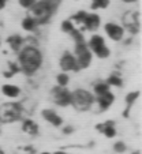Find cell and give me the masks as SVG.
Returning a JSON list of instances; mask_svg holds the SVG:
<instances>
[{
    "instance_id": "6da1fadb",
    "label": "cell",
    "mask_w": 142,
    "mask_h": 154,
    "mask_svg": "<svg viewBox=\"0 0 142 154\" xmlns=\"http://www.w3.org/2000/svg\"><path fill=\"white\" fill-rule=\"evenodd\" d=\"M43 63V53L36 47H25L19 51V68L23 74L33 75Z\"/></svg>"
},
{
    "instance_id": "7a4b0ae2",
    "label": "cell",
    "mask_w": 142,
    "mask_h": 154,
    "mask_svg": "<svg viewBox=\"0 0 142 154\" xmlns=\"http://www.w3.org/2000/svg\"><path fill=\"white\" fill-rule=\"evenodd\" d=\"M62 0H38L30 8V17L36 20L37 25H45L53 15V12L60 6Z\"/></svg>"
},
{
    "instance_id": "3957f363",
    "label": "cell",
    "mask_w": 142,
    "mask_h": 154,
    "mask_svg": "<svg viewBox=\"0 0 142 154\" xmlns=\"http://www.w3.org/2000/svg\"><path fill=\"white\" fill-rule=\"evenodd\" d=\"M22 105L19 102H6L0 105V123H14L22 117Z\"/></svg>"
},
{
    "instance_id": "277c9868",
    "label": "cell",
    "mask_w": 142,
    "mask_h": 154,
    "mask_svg": "<svg viewBox=\"0 0 142 154\" xmlns=\"http://www.w3.org/2000/svg\"><path fill=\"white\" fill-rule=\"evenodd\" d=\"M93 102H94V97L87 90L77 89L75 91L71 93V104L70 105H73L77 111H79V112L87 111V109L92 106Z\"/></svg>"
},
{
    "instance_id": "5b68a950",
    "label": "cell",
    "mask_w": 142,
    "mask_h": 154,
    "mask_svg": "<svg viewBox=\"0 0 142 154\" xmlns=\"http://www.w3.org/2000/svg\"><path fill=\"white\" fill-rule=\"evenodd\" d=\"M77 60V66L78 68H87L92 63V52H90L89 47L85 41L81 42H75V55H74Z\"/></svg>"
},
{
    "instance_id": "8992f818",
    "label": "cell",
    "mask_w": 142,
    "mask_h": 154,
    "mask_svg": "<svg viewBox=\"0 0 142 154\" xmlns=\"http://www.w3.org/2000/svg\"><path fill=\"white\" fill-rule=\"evenodd\" d=\"M87 47H89L90 52H93L94 55L97 56V57H100V59L108 57V56H109V53H111L109 48L105 45L104 37H101V35H99V34H94V35H92V37H90L89 45H87Z\"/></svg>"
},
{
    "instance_id": "52a82bcc",
    "label": "cell",
    "mask_w": 142,
    "mask_h": 154,
    "mask_svg": "<svg viewBox=\"0 0 142 154\" xmlns=\"http://www.w3.org/2000/svg\"><path fill=\"white\" fill-rule=\"evenodd\" d=\"M123 23L125 27L128 30L131 34H138L139 29H141V23H139V12L138 11H127L123 17Z\"/></svg>"
},
{
    "instance_id": "ba28073f",
    "label": "cell",
    "mask_w": 142,
    "mask_h": 154,
    "mask_svg": "<svg viewBox=\"0 0 142 154\" xmlns=\"http://www.w3.org/2000/svg\"><path fill=\"white\" fill-rule=\"evenodd\" d=\"M52 98L59 106H68L71 104V91H68L66 87L56 86L52 89Z\"/></svg>"
},
{
    "instance_id": "9c48e42d",
    "label": "cell",
    "mask_w": 142,
    "mask_h": 154,
    "mask_svg": "<svg viewBox=\"0 0 142 154\" xmlns=\"http://www.w3.org/2000/svg\"><path fill=\"white\" fill-rule=\"evenodd\" d=\"M60 68L64 71V72L79 70L78 66H77V60H75L73 53H70V52L63 53V56H62V59H60Z\"/></svg>"
},
{
    "instance_id": "30bf717a",
    "label": "cell",
    "mask_w": 142,
    "mask_h": 154,
    "mask_svg": "<svg viewBox=\"0 0 142 154\" xmlns=\"http://www.w3.org/2000/svg\"><path fill=\"white\" fill-rule=\"evenodd\" d=\"M105 33L108 34V37L113 41H120L123 38V33H125V29L122 26L116 23H112V22H108L105 25Z\"/></svg>"
},
{
    "instance_id": "8fae6325",
    "label": "cell",
    "mask_w": 142,
    "mask_h": 154,
    "mask_svg": "<svg viewBox=\"0 0 142 154\" xmlns=\"http://www.w3.org/2000/svg\"><path fill=\"white\" fill-rule=\"evenodd\" d=\"M41 115H43V117L49 123V124L55 125V127H59V125L63 124V119H62L55 111H52V109H44V111L41 112Z\"/></svg>"
},
{
    "instance_id": "7c38bea8",
    "label": "cell",
    "mask_w": 142,
    "mask_h": 154,
    "mask_svg": "<svg viewBox=\"0 0 142 154\" xmlns=\"http://www.w3.org/2000/svg\"><path fill=\"white\" fill-rule=\"evenodd\" d=\"M100 22H101V19H100V17L97 14H86L82 23L85 25V27L87 30L94 32V30H97L100 27Z\"/></svg>"
},
{
    "instance_id": "4fadbf2b",
    "label": "cell",
    "mask_w": 142,
    "mask_h": 154,
    "mask_svg": "<svg viewBox=\"0 0 142 154\" xmlns=\"http://www.w3.org/2000/svg\"><path fill=\"white\" fill-rule=\"evenodd\" d=\"M113 101H115V96L111 91H107L104 94L97 96V102H99V106L101 111H107L108 108L113 104Z\"/></svg>"
},
{
    "instance_id": "5bb4252c",
    "label": "cell",
    "mask_w": 142,
    "mask_h": 154,
    "mask_svg": "<svg viewBox=\"0 0 142 154\" xmlns=\"http://www.w3.org/2000/svg\"><path fill=\"white\" fill-rule=\"evenodd\" d=\"M96 128H97L99 131H101V132H103V134H104L107 138H113V137H116L115 123H113L112 120H108V122L104 123V124H97Z\"/></svg>"
},
{
    "instance_id": "9a60e30c",
    "label": "cell",
    "mask_w": 142,
    "mask_h": 154,
    "mask_svg": "<svg viewBox=\"0 0 142 154\" xmlns=\"http://www.w3.org/2000/svg\"><path fill=\"white\" fill-rule=\"evenodd\" d=\"M2 93L8 98H17L21 94V89L17 85H11V83H6L2 86Z\"/></svg>"
},
{
    "instance_id": "2e32d148",
    "label": "cell",
    "mask_w": 142,
    "mask_h": 154,
    "mask_svg": "<svg viewBox=\"0 0 142 154\" xmlns=\"http://www.w3.org/2000/svg\"><path fill=\"white\" fill-rule=\"evenodd\" d=\"M7 44L10 45V48H11L12 51L19 52V51L22 49V45H23V38L21 37L19 34H12L7 38Z\"/></svg>"
},
{
    "instance_id": "e0dca14e",
    "label": "cell",
    "mask_w": 142,
    "mask_h": 154,
    "mask_svg": "<svg viewBox=\"0 0 142 154\" xmlns=\"http://www.w3.org/2000/svg\"><path fill=\"white\" fill-rule=\"evenodd\" d=\"M22 130L25 131V132H27V134H30V135H37L38 134V125L36 124L33 120H29V119L23 120Z\"/></svg>"
},
{
    "instance_id": "ac0fdd59",
    "label": "cell",
    "mask_w": 142,
    "mask_h": 154,
    "mask_svg": "<svg viewBox=\"0 0 142 154\" xmlns=\"http://www.w3.org/2000/svg\"><path fill=\"white\" fill-rule=\"evenodd\" d=\"M139 97V91H131V93H128L127 96H126V104H127V106H126V112H125V117L128 116V112H130V108L133 106V104L138 100Z\"/></svg>"
},
{
    "instance_id": "d6986e66",
    "label": "cell",
    "mask_w": 142,
    "mask_h": 154,
    "mask_svg": "<svg viewBox=\"0 0 142 154\" xmlns=\"http://www.w3.org/2000/svg\"><path fill=\"white\" fill-rule=\"evenodd\" d=\"M36 27H37V23L32 17H26L22 20V29L25 32H34Z\"/></svg>"
},
{
    "instance_id": "ffe728a7",
    "label": "cell",
    "mask_w": 142,
    "mask_h": 154,
    "mask_svg": "<svg viewBox=\"0 0 142 154\" xmlns=\"http://www.w3.org/2000/svg\"><path fill=\"white\" fill-rule=\"evenodd\" d=\"M107 91H109V85L107 82H99V83L94 85V93H96V96L104 94Z\"/></svg>"
},
{
    "instance_id": "44dd1931",
    "label": "cell",
    "mask_w": 142,
    "mask_h": 154,
    "mask_svg": "<svg viewBox=\"0 0 142 154\" xmlns=\"http://www.w3.org/2000/svg\"><path fill=\"white\" fill-rule=\"evenodd\" d=\"M109 6V0H92V10H103Z\"/></svg>"
},
{
    "instance_id": "7402d4cb",
    "label": "cell",
    "mask_w": 142,
    "mask_h": 154,
    "mask_svg": "<svg viewBox=\"0 0 142 154\" xmlns=\"http://www.w3.org/2000/svg\"><path fill=\"white\" fill-rule=\"evenodd\" d=\"M56 81H58V86L60 87H66L67 85H68V75H67V72H62L59 74L58 76H56Z\"/></svg>"
},
{
    "instance_id": "603a6c76",
    "label": "cell",
    "mask_w": 142,
    "mask_h": 154,
    "mask_svg": "<svg viewBox=\"0 0 142 154\" xmlns=\"http://www.w3.org/2000/svg\"><path fill=\"white\" fill-rule=\"evenodd\" d=\"M107 83L109 85V86H116V87H120L123 85L122 82V78L118 75H111L109 78L107 79Z\"/></svg>"
},
{
    "instance_id": "cb8c5ba5",
    "label": "cell",
    "mask_w": 142,
    "mask_h": 154,
    "mask_svg": "<svg viewBox=\"0 0 142 154\" xmlns=\"http://www.w3.org/2000/svg\"><path fill=\"white\" fill-rule=\"evenodd\" d=\"M8 68H10L8 72H4V76H7V78H10V76H12L14 74L21 71L19 64H17V63H8Z\"/></svg>"
},
{
    "instance_id": "d4e9b609",
    "label": "cell",
    "mask_w": 142,
    "mask_h": 154,
    "mask_svg": "<svg viewBox=\"0 0 142 154\" xmlns=\"http://www.w3.org/2000/svg\"><path fill=\"white\" fill-rule=\"evenodd\" d=\"M62 30L64 33H71L74 30V23L73 20H63L62 22Z\"/></svg>"
},
{
    "instance_id": "484cf974",
    "label": "cell",
    "mask_w": 142,
    "mask_h": 154,
    "mask_svg": "<svg viewBox=\"0 0 142 154\" xmlns=\"http://www.w3.org/2000/svg\"><path fill=\"white\" fill-rule=\"evenodd\" d=\"M86 14H87V12H85V11H78L75 15H73V18H71V19H73L75 23H82V22H84V19H85V17H86Z\"/></svg>"
},
{
    "instance_id": "4316f807",
    "label": "cell",
    "mask_w": 142,
    "mask_h": 154,
    "mask_svg": "<svg viewBox=\"0 0 142 154\" xmlns=\"http://www.w3.org/2000/svg\"><path fill=\"white\" fill-rule=\"evenodd\" d=\"M113 150H115L116 153H119V154L125 153V151L127 150V147H126V143H123V142H116L115 145H113Z\"/></svg>"
},
{
    "instance_id": "83f0119b",
    "label": "cell",
    "mask_w": 142,
    "mask_h": 154,
    "mask_svg": "<svg viewBox=\"0 0 142 154\" xmlns=\"http://www.w3.org/2000/svg\"><path fill=\"white\" fill-rule=\"evenodd\" d=\"M71 35H73V38H74V41H75V42H81V41H85V38H84V35H82V33L78 32V30H75V29L71 32Z\"/></svg>"
},
{
    "instance_id": "f1b7e54d",
    "label": "cell",
    "mask_w": 142,
    "mask_h": 154,
    "mask_svg": "<svg viewBox=\"0 0 142 154\" xmlns=\"http://www.w3.org/2000/svg\"><path fill=\"white\" fill-rule=\"evenodd\" d=\"M18 2H19V4L23 7V8H29L30 10L37 0H18Z\"/></svg>"
},
{
    "instance_id": "f546056e",
    "label": "cell",
    "mask_w": 142,
    "mask_h": 154,
    "mask_svg": "<svg viewBox=\"0 0 142 154\" xmlns=\"http://www.w3.org/2000/svg\"><path fill=\"white\" fill-rule=\"evenodd\" d=\"M73 131H74V128H73V127H70V125H67V127H64V128H63V132H64V134H71Z\"/></svg>"
},
{
    "instance_id": "4dcf8cb0",
    "label": "cell",
    "mask_w": 142,
    "mask_h": 154,
    "mask_svg": "<svg viewBox=\"0 0 142 154\" xmlns=\"http://www.w3.org/2000/svg\"><path fill=\"white\" fill-rule=\"evenodd\" d=\"M6 3H7V0H0V10H2V8H4V6H6Z\"/></svg>"
},
{
    "instance_id": "1f68e13d",
    "label": "cell",
    "mask_w": 142,
    "mask_h": 154,
    "mask_svg": "<svg viewBox=\"0 0 142 154\" xmlns=\"http://www.w3.org/2000/svg\"><path fill=\"white\" fill-rule=\"evenodd\" d=\"M122 2H125V3H135L138 0H122Z\"/></svg>"
},
{
    "instance_id": "d6a6232c",
    "label": "cell",
    "mask_w": 142,
    "mask_h": 154,
    "mask_svg": "<svg viewBox=\"0 0 142 154\" xmlns=\"http://www.w3.org/2000/svg\"><path fill=\"white\" fill-rule=\"evenodd\" d=\"M53 154H67V153H66V151H55Z\"/></svg>"
},
{
    "instance_id": "836d02e7",
    "label": "cell",
    "mask_w": 142,
    "mask_h": 154,
    "mask_svg": "<svg viewBox=\"0 0 142 154\" xmlns=\"http://www.w3.org/2000/svg\"><path fill=\"white\" fill-rule=\"evenodd\" d=\"M41 154H51V153H48V151H44V153H41Z\"/></svg>"
},
{
    "instance_id": "e575fe53",
    "label": "cell",
    "mask_w": 142,
    "mask_h": 154,
    "mask_svg": "<svg viewBox=\"0 0 142 154\" xmlns=\"http://www.w3.org/2000/svg\"><path fill=\"white\" fill-rule=\"evenodd\" d=\"M0 154H4V151H3V150H2V149H0Z\"/></svg>"
},
{
    "instance_id": "d590c367",
    "label": "cell",
    "mask_w": 142,
    "mask_h": 154,
    "mask_svg": "<svg viewBox=\"0 0 142 154\" xmlns=\"http://www.w3.org/2000/svg\"><path fill=\"white\" fill-rule=\"evenodd\" d=\"M134 154H139V151H135V153H134Z\"/></svg>"
},
{
    "instance_id": "8d00e7d4",
    "label": "cell",
    "mask_w": 142,
    "mask_h": 154,
    "mask_svg": "<svg viewBox=\"0 0 142 154\" xmlns=\"http://www.w3.org/2000/svg\"><path fill=\"white\" fill-rule=\"evenodd\" d=\"M0 134H2V127H0Z\"/></svg>"
},
{
    "instance_id": "74e56055",
    "label": "cell",
    "mask_w": 142,
    "mask_h": 154,
    "mask_svg": "<svg viewBox=\"0 0 142 154\" xmlns=\"http://www.w3.org/2000/svg\"><path fill=\"white\" fill-rule=\"evenodd\" d=\"M0 45H2V40H0Z\"/></svg>"
}]
</instances>
